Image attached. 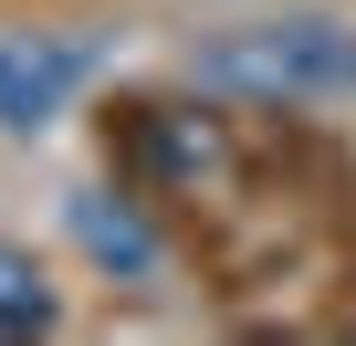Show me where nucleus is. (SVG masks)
I'll list each match as a JSON object with an SVG mask.
<instances>
[{"instance_id":"obj_1","label":"nucleus","mask_w":356,"mask_h":346,"mask_svg":"<svg viewBox=\"0 0 356 346\" xmlns=\"http://www.w3.org/2000/svg\"><path fill=\"white\" fill-rule=\"evenodd\" d=\"M200 84H231V95H262V105H325V95H356V32L304 11V22H252V32H220L200 53Z\"/></svg>"},{"instance_id":"obj_2","label":"nucleus","mask_w":356,"mask_h":346,"mask_svg":"<svg viewBox=\"0 0 356 346\" xmlns=\"http://www.w3.org/2000/svg\"><path fill=\"white\" fill-rule=\"evenodd\" d=\"M84 84V53L74 42H0V126H53L63 95Z\"/></svg>"},{"instance_id":"obj_3","label":"nucleus","mask_w":356,"mask_h":346,"mask_svg":"<svg viewBox=\"0 0 356 346\" xmlns=\"http://www.w3.org/2000/svg\"><path fill=\"white\" fill-rule=\"evenodd\" d=\"M74 242H84L105 273H126V283L157 273V231L136 221V200H74Z\"/></svg>"},{"instance_id":"obj_4","label":"nucleus","mask_w":356,"mask_h":346,"mask_svg":"<svg viewBox=\"0 0 356 346\" xmlns=\"http://www.w3.org/2000/svg\"><path fill=\"white\" fill-rule=\"evenodd\" d=\"M53 325V283L22 242H0V336H42Z\"/></svg>"}]
</instances>
